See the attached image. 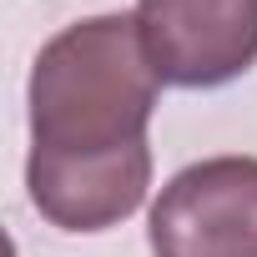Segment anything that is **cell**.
Returning a JSON list of instances; mask_svg holds the SVG:
<instances>
[{
  "label": "cell",
  "instance_id": "obj_1",
  "mask_svg": "<svg viewBox=\"0 0 257 257\" xmlns=\"http://www.w3.org/2000/svg\"><path fill=\"white\" fill-rule=\"evenodd\" d=\"M157 91L162 76L142 51L137 16H91L41 46L26 91V187L51 227L106 232L147 202Z\"/></svg>",
  "mask_w": 257,
  "mask_h": 257
},
{
  "label": "cell",
  "instance_id": "obj_2",
  "mask_svg": "<svg viewBox=\"0 0 257 257\" xmlns=\"http://www.w3.org/2000/svg\"><path fill=\"white\" fill-rule=\"evenodd\" d=\"M152 257H257V157L182 167L152 207Z\"/></svg>",
  "mask_w": 257,
  "mask_h": 257
},
{
  "label": "cell",
  "instance_id": "obj_3",
  "mask_svg": "<svg viewBox=\"0 0 257 257\" xmlns=\"http://www.w3.org/2000/svg\"><path fill=\"white\" fill-rule=\"evenodd\" d=\"M152 71L182 91H212L257 66V0H137Z\"/></svg>",
  "mask_w": 257,
  "mask_h": 257
}]
</instances>
